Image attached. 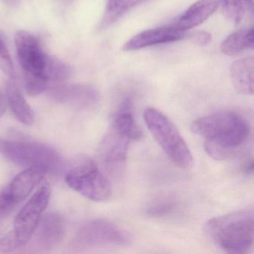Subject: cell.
<instances>
[{"label":"cell","mask_w":254,"mask_h":254,"mask_svg":"<svg viewBox=\"0 0 254 254\" xmlns=\"http://www.w3.org/2000/svg\"><path fill=\"white\" fill-rule=\"evenodd\" d=\"M50 97L62 104L80 108H89L99 102L97 90L87 84H61L52 87L49 92Z\"/></svg>","instance_id":"30bf717a"},{"label":"cell","mask_w":254,"mask_h":254,"mask_svg":"<svg viewBox=\"0 0 254 254\" xmlns=\"http://www.w3.org/2000/svg\"><path fill=\"white\" fill-rule=\"evenodd\" d=\"M254 46V29H242L230 34L221 44V53L228 56H236Z\"/></svg>","instance_id":"d6986e66"},{"label":"cell","mask_w":254,"mask_h":254,"mask_svg":"<svg viewBox=\"0 0 254 254\" xmlns=\"http://www.w3.org/2000/svg\"><path fill=\"white\" fill-rule=\"evenodd\" d=\"M130 141L128 136L111 125L101 142L99 151L101 163L113 178H121L126 171Z\"/></svg>","instance_id":"9c48e42d"},{"label":"cell","mask_w":254,"mask_h":254,"mask_svg":"<svg viewBox=\"0 0 254 254\" xmlns=\"http://www.w3.org/2000/svg\"><path fill=\"white\" fill-rule=\"evenodd\" d=\"M71 68L66 64L57 58L49 56L47 67V77L48 81H64L70 76Z\"/></svg>","instance_id":"7402d4cb"},{"label":"cell","mask_w":254,"mask_h":254,"mask_svg":"<svg viewBox=\"0 0 254 254\" xmlns=\"http://www.w3.org/2000/svg\"><path fill=\"white\" fill-rule=\"evenodd\" d=\"M143 119L150 133L172 163L181 169H189L193 157L188 145L174 123L155 108H147Z\"/></svg>","instance_id":"277c9868"},{"label":"cell","mask_w":254,"mask_h":254,"mask_svg":"<svg viewBox=\"0 0 254 254\" xmlns=\"http://www.w3.org/2000/svg\"><path fill=\"white\" fill-rule=\"evenodd\" d=\"M191 130L203 138L205 151L217 160L233 158L251 135L248 119L234 111H218L197 119L191 123Z\"/></svg>","instance_id":"6da1fadb"},{"label":"cell","mask_w":254,"mask_h":254,"mask_svg":"<svg viewBox=\"0 0 254 254\" xmlns=\"http://www.w3.org/2000/svg\"><path fill=\"white\" fill-rule=\"evenodd\" d=\"M5 100L14 117L23 125L31 126L35 122V114L20 90L13 84H8Z\"/></svg>","instance_id":"e0dca14e"},{"label":"cell","mask_w":254,"mask_h":254,"mask_svg":"<svg viewBox=\"0 0 254 254\" xmlns=\"http://www.w3.org/2000/svg\"><path fill=\"white\" fill-rule=\"evenodd\" d=\"M20 248V245L11 232L0 239V253L2 254L14 252Z\"/></svg>","instance_id":"d4e9b609"},{"label":"cell","mask_w":254,"mask_h":254,"mask_svg":"<svg viewBox=\"0 0 254 254\" xmlns=\"http://www.w3.org/2000/svg\"><path fill=\"white\" fill-rule=\"evenodd\" d=\"M230 77L238 93L246 96L254 94V57L244 58L235 62L230 68Z\"/></svg>","instance_id":"9a60e30c"},{"label":"cell","mask_w":254,"mask_h":254,"mask_svg":"<svg viewBox=\"0 0 254 254\" xmlns=\"http://www.w3.org/2000/svg\"><path fill=\"white\" fill-rule=\"evenodd\" d=\"M149 0H108L99 29H105L118 21L132 8Z\"/></svg>","instance_id":"ac0fdd59"},{"label":"cell","mask_w":254,"mask_h":254,"mask_svg":"<svg viewBox=\"0 0 254 254\" xmlns=\"http://www.w3.org/2000/svg\"><path fill=\"white\" fill-rule=\"evenodd\" d=\"M242 171L246 175H252L254 172V160L252 157L248 158L242 165Z\"/></svg>","instance_id":"4316f807"},{"label":"cell","mask_w":254,"mask_h":254,"mask_svg":"<svg viewBox=\"0 0 254 254\" xmlns=\"http://www.w3.org/2000/svg\"><path fill=\"white\" fill-rule=\"evenodd\" d=\"M5 109H6V102H5V97L0 94V118L5 114Z\"/></svg>","instance_id":"83f0119b"},{"label":"cell","mask_w":254,"mask_h":254,"mask_svg":"<svg viewBox=\"0 0 254 254\" xmlns=\"http://www.w3.org/2000/svg\"><path fill=\"white\" fill-rule=\"evenodd\" d=\"M16 205L8 197L5 189L0 191V227L15 209Z\"/></svg>","instance_id":"cb8c5ba5"},{"label":"cell","mask_w":254,"mask_h":254,"mask_svg":"<svg viewBox=\"0 0 254 254\" xmlns=\"http://www.w3.org/2000/svg\"><path fill=\"white\" fill-rule=\"evenodd\" d=\"M204 233L214 245L224 252L248 254L254 245V208L250 206L209 220Z\"/></svg>","instance_id":"7a4b0ae2"},{"label":"cell","mask_w":254,"mask_h":254,"mask_svg":"<svg viewBox=\"0 0 254 254\" xmlns=\"http://www.w3.org/2000/svg\"><path fill=\"white\" fill-rule=\"evenodd\" d=\"M186 37L185 31L174 26H163L144 31L133 36L123 46L124 51L130 52L158 44L175 42Z\"/></svg>","instance_id":"7c38bea8"},{"label":"cell","mask_w":254,"mask_h":254,"mask_svg":"<svg viewBox=\"0 0 254 254\" xmlns=\"http://www.w3.org/2000/svg\"><path fill=\"white\" fill-rule=\"evenodd\" d=\"M0 154L11 163L26 169L38 168L47 172H56L62 166L59 152L41 142L0 138Z\"/></svg>","instance_id":"5b68a950"},{"label":"cell","mask_w":254,"mask_h":254,"mask_svg":"<svg viewBox=\"0 0 254 254\" xmlns=\"http://www.w3.org/2000/svg\"><path fill=\"white\" fill-rule=\"evenodd\" d=\"M65 181L71 189L93 201H105L112 194L111 183L87 156L75 160L66 172Z\"/></svg>","instance_id":"8992f818"},{"label":"cell","mask_w":254,"mask_h":254,"mask_svg":"<svg viewBox=\"0 0 254 254\" xmlns=\"http://www.w3.org/2000/svg\"><path fill=\"white\" fill-rule=\"evenodd\" d=\"M0 67L8 76L12 78H14L15 74H14V66H13L11 56L5 43L1 38H0Z\"/></svg>","instance_id":"603a6c76"},{"label":"cell","mask_w":254,"mask_h":254,"mask_svg":"<svg viewBox=\"0 0 254 254\" xmlns=\"http://www.w3.org/2000/svg\"><path fill=\"white\" fill-rule=\"evenodd\" d=\"M64 222L56 212H50L41 217L34 233V244L41 251H49L56 248L64 236Z\"/></svg>","instance_id":"8fae6325"},{"label":"cell","mask_w":254,"mask_h":254,"mask_svg":"<svg viewBox=\"0 0 254 254\" xmlns=\"http://www.w3.org/2000/svg\"><path fill=\"white\" fill-rule=\"evenodd\" d=\"M218 5L219 0H198L181 16L175 26L185 32L193 29L206 21Z\"/></svg>","instance_id":"5bb4252c"},{"label":"cell","mask_w":254,"mask_h":254,"mask_svg":"<svg viewBox=\"0 0 254 254\" xmlns=\"http://www.w3.org/2000/svg\"><path fill=\"white\" fill-rule=\"evenodd\" d=\"M47 173L44 169L38 168H29L20 172L5 189L8 197L16 206L20 204L41 184Z\"/></svg>","instance_id":"4fadbf2b"},{"label":"cell","mask_w":254,"mask_h":254,"mask_svg":"<svg viewBox=\"0 0 254 254\" xmlns=\"http://www.w3.org/2000/svg\"><path fill=\"white\" fill-rule=\"evenodd\" d=\"M178 202L171 194H163L154 199L147 206L145 213L151 218H161L169 216L176 212Z\"/></svg>","instance_id":"ffe728a7"},{"label":"cell","mask_w":254,"mask_h":254,"mask_svg":"<svg viewBox=\"0 0 254 254\" xmlns=\"http://www.w3.org/2000/svg\"><path fill=\"white\" fill-rule=\"evenodd\" d=\"M51 196V189L47 182L42 183L35 194L16 215L11 230L20 248L32 239L43 213L47 209Z\"/></svg>","instance_id":"ba28073f"},{"label":"cell","mask_w":254,"mask_h":254,"mask_svg":"<svg viewBox=\"0 0 254 254\" xmlns=\"http://www.w3.org/2000/svg\"><path fill=\"white\" fill-rule=\"evenodd\" d=\"M131 241V235L121 226L109 220L97 218L86 221L80 227L73 244L78 248L105 245L124 247Z\"/></svg>","instance_id":"52a82bcc"},{"label":"cell","mask_w":254,"mask_h":254,"mask_svg":"<svg viewBox=\"0 0 254 254\" xmlns=\"http://www.w3.org/2000/svg\"><path fill=\"white\" fill-rule=\"evenodd\" d=\"M191 39L200 47L207 45L212 41V35L207 32H195L191 35Z\"/></svg>","instance_id":"484cf974"},{"label":"cell","mask_w":254,"mask_h":254,"mask_svg":"<svg viewBox=\"0 0 254 254\" xmlns=\"http://www.w3.org/2000/svg\"><path fill=\"white\" fill-rule=\"evenodd\" d=\"M2 2L8 6L14 8V7H17L19 5L20 0H2Z\"/></svg>","instance_id":"f1b7e54d"},{"label":"cell","mask_w":254,"mask_h":254,"mask_svg":"<svg viewBox=\"0 0 254 254\" xmlns=\"http://www.w3.org/2000/svg\"><path fill=\"white\" fill-rule=\"evenodd\" d=\"M221 9L224 15L236 24L240 23L246 16H254L253 0H225Z\"/></svg>","instance_id":"44dd1931"},{"label":"cell","mask_w":254,"mask_h":254,"mask_svg":"<svg viewBox=\"0 0 254 254\" xmlns=\"http://www.w3.org/2000/svg\"><path fill=\"white\" fill-rule=\"evenodd\" d=\"M17 59L28 94L37 96L47 88V67L49 56L36 37L26 31H18L14 36Z\"/></svg>","instance_id":"3957f363"},{"label":"cell","mask_w":254,"mask_h":254,"mask_svg":"<svg viewBox=\"0 0 254 254\" xmlns=\"http://www.w3.org/2000/svg\"><path fill=\"white\" fill-rule=\"evenodd\" d=\"M111 125L131 140L140 139L142 131L135 122L133 115V102L130 98H126L123 101L115 113Z\"/></svg>","instance_id":"2e32d148"}]
</instances>
